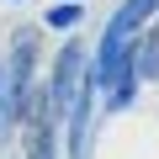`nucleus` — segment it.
Wrapping results in <instances>:
<instances>
[{"label": "nucleus", "instance_id": "obj_1", "mask_svg": "<svg viewBox=\"0 0 159 159\" xmlns=\"http://www.w3.org/2000/svg\"><path fill=\"white\" fill-rule=\"evenodd\" d=\"M154 11H159V0H127V6L111 16L106 43H101V74H96V80H117V69H122V48H127L133 27H138L143 16H154Z\"/></svg>", "mask_w": 159, "mask_h": 159}, {"label": "nucleus", "instance_id": "obj_2", "mask_svg": "<svg viewBox=\"0 0 159 159\" xmlns=\"http://www.w3.org/2000/svg\"><path fill=\"white\" fill-rule=\"evenodd\" d=\"M48 21H53V27H74L80 11H74V6H58V11H48Z\"/></svg>", "mask_w": 159, "mask_h": 159}]
</instances>
